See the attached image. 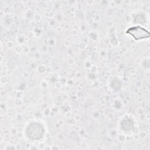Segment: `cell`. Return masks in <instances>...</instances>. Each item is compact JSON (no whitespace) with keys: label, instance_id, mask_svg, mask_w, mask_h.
<instances>
[{"label":"cell","instance_id":"cell-1","mask_svg":"<svg viewBox=\"0 0 150 150\" xmlns=\"http://www.w3.org/2000/svg\"><path fill=\"white\" fill-rule=\"evenodd\" d=\"M126 33L130 34L135 40L145 39L149 37V34L144 28L140 26H135L129 28Z\"/></svg>","mask_w":150,"mask_h":150}]
</instances>
